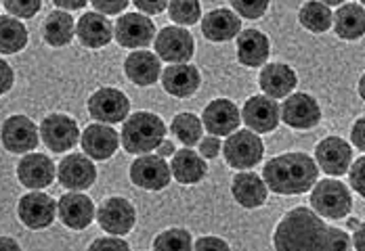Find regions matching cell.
<instances>
[{
    "instance_id": "1",
    "label": "cell",
    "mask_w": 365,
    "mask_h": 251,
    "mask_svg": "<svg viewBox=\"0 0 365 251\" xmlns=\"http://www.w3.org/2000/svg\"><path fill=\"white\" fill-rule=\"evenodd\" d=\"M351 237L329 226L328 222L309 208H294L284 215L273 233V247L279 251H346Z\"/></svg>"
},
{
    "instance_id": "2",
    "label": "cell",
    "mask_w": 365,
    "mask_h": 251,
    "mask_svg": "<svg viewBox=\"0 0 365 251\" xmlns=\"http://www.w3.org/2000/svg\"><path fill=\"white\" fill-rule=\"evenodd\" d=\"M319 166L307 153H282L271 157L262 168V178L269 191L275 195H302L313 188L317 182Z\"/></svg>"
},
{
    "instance_id": "3",
    "label": "cell",
    "mask_w": 365,
    "mask_h": 251,
    "mask_svg": "<svg viewBox=\"0 0 365 251\" xmlns=\"http://www.w3.org/2000/svg\"><path fill=\"white\" fill-rule=\"evenodd\" d=\"M166 137V124L160 115L151 111H137L124 119L120 143L126 153L143 155L158 149Z\"/></svg>"
},
{
    "instance_id": "4",
    "label": "cell",
    "mask_w": 365,
    "mask_h": 251,
    "mask_svg": "<svg viewBox=\"0 0 365 251\" xmlns=\"http://www.w3.org/2000/svg\"><path fill=\"white\" fill-rule=\"evenodd\" d=\"M311 208L326 220H342L353 210L349 186L338 178L317 180L311 188Z\"/></svg>"
},
{
    "instance_id": "5",
    "label": "cell",
    "mask_w": 365,
    "mask_h": 251,
    "mask_svg": "<svg viewBox=\"0 0 365 251\" xmlns=\"http://www.w3.org/2000/svg\"><path fill=\"white\" fill-rule=\"evenodd\" d=\"M222 155L233 170H252L264 155V144L255 130H235L222 143Z\"/></svg>"
},
{
    "instance_id": "6",
    "label": "cell",
    "mask_w": 365,
    "mask_h": 251,
    "mask_svg": "<svg viewBox=\"0 0 365 251\" xmlns=\"http://www.w3.org/2000/svg\"><path fill=\"white\" fill-rule=\"evenodd\" d=\"M173 180L170 166L158 153H143L130 164V182L143 191H164Z\"/></svg>"
},
{
    "instance_id": "7",
    "label": "cell",
    "mask_w": 365,
    "mask_h": 251,
    "mask_svg": "<svg viewBox=\"0 0 365 251\" xmlns=\"http://www.w3.org/2000/svg\"><path fill=\"white\" fill-rule=\"evenodd\" d=\"M155 55L168 63H189L195 53V42L187 28L182 26H166L153 38Z\"/></svg>"
},
{
    "instance_id": "8",
    "label": "cell",
    "mask_w": 365,
    "mask_h": 251,
    "mask_svg": "<svg viewBox=\"0 0 365 251\" xmlns=\"http://www.w3.org/2000/svg\"><path fill=\"white\" fill-rule=\"evenodd\" d=\"M40 139L53 153H66L80 144V128L70 115L51 113L40 124Z\"/></svg>"
},
{
    "instance_id": "9",
    "label": "cell",
    "mask_w": 365,
    "mask_h": 251,
    "mask_svg": "<svg viewBox=\"0 0 365 251\" xmlns=\"http://www.w3.org/2000/svg\"><path fill=\"white\" fill-rule=\"evenodd\" d=\"M0 141L9 153H30L40 144V128L28 115H11L0 128Z\"/></svg>"
},
{
    "instance_id": "10",
    "label": "cell",
    "mask_w": 365,
    "mask_h": 251,
    "mask_svg": "<svg viewBox=\"0 0 365 251\" xmlns=\"http://www.w3.org/2000/svg\"><path fill=\"white\" fill-rule=\"evenodd\" d=\"M155 23L149 19L145 13H124L113 28V36L115 42L122 48H145L149 42H153L155 38Z\"/></svg>"
},
{
    "instance_id": "11",
    "label": "cell",
    "mask_w": 365,
    "mask_h": 251,
    "mask_svg": "<svg viewBox=\"0 0 365 251\" xmlns=\"http://www.w3.org/2000/svg\"><path fill=\"white\" fill-rule=\"evenodd\" d=\"M88 113L95 122L101 124H120L130 113V101L128 97L118 88H99L88 99Z\"/></svg>"
},
{
    "instance_id": "12",
    "label": "cell",
    "mask_w": 365,
    "mask_h": 251,
    "mask_svg": "<svg viewBox=\"0 0 365 251\" xmlns=\"http://www.w3.org/2000/svg\"><path fill=\"white\" fill-rule=\"evenodd\" d=\"M242 119L256 134H269L282 122V107L275 103V99L267 95H256L244 103Z\"/></svg>"
},
{
    "instance_id": "13",
    "label": "cell",
    "mask_w": 365,
    "mask_h": 251,
    "mask_svg": "<svg viewBox=\"0 0 365 251\" xmlns=\"http://www.w3.org/2000/svg\"><path fill=\"white\" fill-rule=\"evenodd\" d=\"M315 161L328 176H344L353 161V146L340 137H326L315 146Z\"/></svg>"
},
{
    "instance_id": "14",
    "label": "cell",
    "mask_w": 365,
    "mask_h": 251,
    "mask_svg": "<svg viewBox=\"0 0 365 251\" xmlns=\"http://www.w3.org/2000/svg\"><path fill=\"white\" fill-rule=\"evenodd\" d=\"M282 119L292 130H311L322 122V109L311 95L292 92L282 105Z\"/></svg>"
},
{
    "instance_id": "15",
    "label": "cell",
    "mask_w": 365,
    "mask_h": 251,
    "mask_svg": "<svg viewBox=\"0 0 365 251\" xmlns=\"http://www.w3.org/2000/svg\"><path fill=\"white\" fill-rule=\"evenodd\" d=\"M99 226L110 235H128L137 224V212L133 203L124 197H110L97 212Z\"/></svg>"
},
{
    "instance_id": "16",
    "label": "cell",
    "mask_w": 365,
    "mask_h": 251,
    "mask_svg": "<svg viewBox=\"0 0 365 251\" xmlns=\"http://www.w3.org/2000/svg\"><path fill=\"white\" fill-rule=\"evenodd\" d=\"M57 178L68 191H86L97 180V168L86 153H72L61 159L57 168Z\"/></svg>"
},
{
    "instance_id": "17",
    "label": "cell",
    "mask_w": 365,
    "mask_h": 251,
    "mask_svg": "<svg viewBox=\"0 0 365 251\" xmlns=\"http://www.w3.org/2000/svg\"><path fill=\"white\" fill-rule=\"evenodd\" d=\"M17 214L28 228L42 230L53 224V220L57 215V203L46 193H28L19 199Z\"/></svg>"
},
{
    "instance_id": "18",
    "label": "cell",
    "mask_w": 365,
    "mask_h": 251,
    "mask_svg": "<svg viewBox=\"0 0 365 251\" xmlns=\"http://www.w3.org/2000/svg\"><path fill=\"white\" fill-rule=\"evenodd\" d=\"M204 128L215 137H229L242 124V111L229 99H215L210 101L202 113Z\"/></svg>"
},
{
    "instance_id": "19",
    "label": "cell",
    "mask_w": 365,
    "mask_h": 251,
    "mask_svg": "<svg viewBox=\"0 0 365 251\" xmlns=\"http://www.w3.org/2000/svg\"><path fill=\"white\" fill-rule=\"evenodd\" d=\"M80 144H82V151L95 159V161H108L115 155L118 146H120V137L118 132L106 126L101 122L93 124V126H86L84 132L80 134Z\"/></svg>"
},
{
    "instance_id": "20",
    "label": "cell",
    "mask_w": 365,
    "mask_h": 251,
    "mask_svg": "<svg viewBox=\"0 0 365 251\" xmlns=\"http://www.w3.org/2000/svg\"><path fill=\"white\" fill-rule=\"evenodd\" d=\"M55 176H57V170H55L53 159H48L42 153L30 151L17 164V178L30 191H40V188L51 186L55 182Z\"/></svg>"
},
{
    "instance_id": "21",
    "label": "cell",
    "mask_w": 365,
    "mask_h": 251,
    "mask_svg": "<svg viewBox=\"0 0 365 251\" xmlns=\"http://www.w3.org/2000/svg\"><path fill=\"white\" fill-rule=\"evenodd\" d=\"M164 90L175 99H189L197 92L202 84L200 70L191 63H173L160 75Z\"/></svg>"
},
{
    "instance_id": "22",
    "label": "cell",
    "mask_w": 365,
    "mask_h": 251,
    "mask_svg": "<svg viewBox=\"0 0 365 251\" xmlns=\"http://www.w3.org/2000/svg\"><path fill=\"white\" fill-rule=\"evenodd\" d=\"M76 36L86 48H93V50L106 48L113 40V23L108 19V15L99 13V11L84 13L78 19Z\"/></svg>"
},
{
    "instance_id": "23",
    "label": "cell",
    "mask_w": 365,
    "mask_h": 251,
    "mask_svg": "<svg viewBox=\"0 0 365 251\" xmlns=\"http://www.w3.org/2000/svg\"><path fill=\"white\" fill-rule=\"evenodd\" d=\"M57 214L61 222L72 230H84L95 220V203L84 193H66L57 203Z\"/></svg>"
},
{
    "instance_id": "24",
    "label": "cell",
    "mask_w": 365,
    "mask_h": 251,
    "mask_svg": "<svg viewBox=\"0 0 365 251\" xmlns=\"http://www.w3.org/2000/svg\"><path fill=\"white\" fill-rule=\"evenodd\" d=\"M231 195H233L235 203L242 205L244 210H258L260 205L267 203L269 186H267V182H264L262 176H258L255 172L242 170L240 174L233 176Z\"/></svg>"
},
{
    "instance_id": "25",
    "label": "cell",
    "mask_w": 365,
    "mask_h": 251,
    "mask_svg": "<svg viewBox=\"0 0 365 251\" xmlns=\"http://www.w3.org/2000/svg\"><path fill=\"white\" fill-rule=\"evenodd\" d=\"M298 84V75L286 63H264L258 73L260 90L271 99H286Z\"/></svg>"
},
{
    "instance_id": "26",
    "label": "cell",
    "mask_w": 365,
    "mask_h": 251,
    "mask_svg": "<svg viewBox=\"0 0 365 251\" xmlns=\"http://www.w3.org/2000/svg\"><path fill=\"white\" fill-rule=\"evenodd\" d=\"M124 73L135 86H153L162 75V59L149 50H133L124 61Z\"/></svg>"
},
{
    "instance_id": "27",
    "label": "cell",
    "mask_w": 365,
    "mask_h": 251,
    "mask_svg": "<svg viewBox=\"0 0 365 251\" xmlns=\"http://www.w3.org/2000/svg\"><path fill=\"white\" fill-rule=\"evenodd\" d=\"M242 32V17L231 9H215L202 19V34L210 42H231Z\"/></svg>"
},
{
    "instance_id": "28",
    "label": "cell",
    "mask_w": 365,
    "mask_h": 251,
    "mask_svg": "<svg viewBox=\"0 0 365 251\" xmlns=\"http://www.w3.org/2000/svg\"><path fill=\"white\" fill-rule=\"evenodd\" d=\"M237 61L244 68H262L271 53V42L260 30H242L237 34Z\"/></svg>"
},
{
    "instance_id": "29",
    "label": "cell",
    "mask_w": 365,
    "mask_h": 251,
    "mask_svg": "<svg viewBox=\"0 0 365 251\" xmlns=\"http://www.w3.org/2000/svg\"><path fill=\"white\" fill-rule=\"evenodd\" d=\"M170 172L179 184H197L208 174V161L191 146H185L181 151H175L170 161Z\"/></svg>"
},
{
    "instance_id": "30",
    "label": "cell",
    "mask_w": 365,
    "mask_h": 251,
    "mask_svg": "<svg viewBox=\"0 0 365 251\" xmlns=\"http://www.w3.org/2000/svg\"><path fill=\"white\" fill-rule=\"evenodd\" d=\"M334 32L336 36L349 42H355L365 36V9L359 2H344L334 15Z\"/></svg>"
},
{
    "instance_id": "31",
    "label": "cell",
    "mask_w": 365,
    "mask_h": 251,
    "mask_svg": "<svg viewBox=\"0 0 365 251\" xmlns=\"http://www.w3.org/2000/svg\"><path fill=\"white\" fill-rule=\"evenodd\" d=\"M76 34V23H73L72 15L63 9L48 13V17L42 23V38L48 46H68L72 42Z\"/></svg>"
},
{
    "instance_id": "32",
    "label": "cell",
    "mask_w": 365,
    "mask_h": 251,
    "mask_svg": "<svg viewBox=\"0 0 365 251\" xmlns=\"http://www.w3.org/2000/svg\"><path fill=\"white\" fill-rule=\"evenodd\" d=\"M298 21L311 34H326L334 23V13L322 0H309L298 11Z\"/></svg>"
},
{
    "instance_id": "33",
    "label": "cell",
    "mask_w": 365,
    "mask_h": 251,
    "mask_svg": "<svg viewBox=\"0 0 365 251\" xmlns=\"http://www.w3.org/2000/svg\"><path fill=\"white\" fill-rule=\"evenodd\" d=\"M28 46V30L13 15H0V55H15Z\"/></svg>"
},
{
    "instance_id": "34",
    "label": "cell",
    "mask_w": 365,
    "mask_h": 251,
    "mask_svg": "<svg viewBox=\"0 0 365 251\" xmlns=\"http://www.w3.org/2000/svg\"><path fill=\"white\" fill-rule=\"evenodd\" d=\"M170 132L173 137L182 143L185 146H193L202 141V134H204V124L200 122L197 115L185 111V113H177L170 122Z\"/></svg>"
},
{
    "instance_id": "35",
    "label": "cell",
    "mask_w": 365,
    "mask_h": 251,
    "mask_svg": "<svg viewBox=\"0 0 365 251\" xmlns=\"http://www.w3.org/2000/svg\"><path fill=\"white\" fill-rule=\"evenodd\" d=\"M153 250L155 251H189L193 250V239L189 235V230L185 228H168L164 233H160L153 239Z\"/></svg>"
},
{
    "instance_id": "36",
    "label": "cell",
    "mask_w": 365,
    "mask_h": 251,
    "mask_svg": "<svg viewBox=\"0 0 365 251\" xmlns=\"http://www.w3.org/2000/svg\"><path fill=\"white\" fill-rule=\"evenodd\" d=\"M168 15L179 26H195L202 15L200 0H168Z\"/></svg>"
},
{
    "instance_id": "37",
    "label": "cell",
    "mask_w": 365,
    "mask_h": 251,
    "mask_svg": "<svg viewBox=\"0 0 365 251\" xmlns=\"http://www.w3.org/2000/svg\"><path fill=\"white\" fill-rule=\"evenodd\" d=\"M229 4L244 19H260L267 13L271 0H229Z\"/></svg>"
},
{
    "instance_id": "38",
    "label": "cell",
    "mask_w": 365,
    "mask_h": 251,
    "mask_svg": "<svg viewBox=\"0 0 365 251\" xmlns=\"http://www.w3.org/2000/svg\"><path fill=\"white\" fill-rule=\"evenodd\" d=\"M2 4L9 11V15L17 19H32L40 11L42 0H2Z\"/></svg>"
},
{
    "instance_id": "39",
    "label": "cell",
    "mask_w": 365,
    "mask_h": 251,
    "mask_svg": "<svg viewBox=\"0 0 365 251\" xmlns=\"http://www.w3.org/2000/svg\"><path fill=\"white\" fill-rule=\"evenodd\" d=\"M349 180H351V188L365 199V155L351 164Z\"/></svg>"
},
{
    "instance_id": "40",
    "label": "cell",
    "mask_w": 365,
    "mask_h": 251,
    "mask_svg": "<svg viewBox=\"0 0 365 251\" xmlns=\"http://www.w3.org/2000/svg\"><path fill=\"white\" fill-rule=\"evenodd\" d=\"M91 251H99V250H111V251H128V243L122 241L118 235H111V237H101V239H95L91 245H88Z\"/></svg>"
},
{
    "instance_id": "41",
    "label": "cell",
    "mask_w": 365,
    "mask_h": 251,
    "mask_svg": "<svg viewBox=\"0 0 365 251\" xmlns=\"http://www.w3.org/2000/svg\"><path fill=\"white\" fill-rule=\"evenodd\" d=\"M128 2L130 0H91V4L99 13H103V15H120V13H124Z\"/></svg>"
},
{
    "instance_id": "42",
    "label": "cell",
    "mask_w": 365,
    "mask_h": 251,
    "mask_svg": "<svg viewBox=\"0 0 365 251\" xmlns=\"http://www.w3.org/2000/svg\"><path fill=\"white\" fill-rule=\"evenodd\" d=\"M197 144H200V155L206 157V159H215L220 151H222V143L219 141V137H215V134L202 139Z\"/></svg>"
},
{
    "instance_id": "43",
    "label": "cell",
    "mask_w": 365,
    "mask_h": 251,
    "mask_svg": "<svg viewBox=\"0 0 365 251\" xmlns=\"http://www.w3.org/2000/svg\"><path fill=\"white\" fill-rule=\"evenodd\" d=\"M193 250L206 251V250H217V251H229V243L220 237H200L195 243H193Z\"/></svg>"
},
{
    "instance_id": "44",
    "label": "cell",
    "mask_w": 365,
    "mask_h": 251,
    "mask_svg": "<svg viewBox=\"0 0 365 251\" xmlns=\"http://www.w3.org/2000/svg\"><path fill=\"white\" fill-rule=\"evenodd\" d=\"M133 2L141 13H145L149 17L164 13V9L168 6V0H133Z\"/></svg>"
},
{
    "instance_id": "45",
    "label": "cell",
    "mask_w": 365,
    "mask_h": 251,
    "mask_svg": "<svg viewBox=\"0 0 365 251\" xmlns=\"http://www.w3.org/2000/svg\"><path fill=\"white\" fill-rule=\"evenodd\" d=\"M13 84H15V72H13V68L4 59H0V97L6 95L13 88Z\"/></svg>"
},
{
    "instance_id": "46",
    "label": "cell",
    "mask_w": 365,
    "mask_h": 251,
    "mask_svg": "<svg viewBox=\"0 0 365 251\" xmlns=\"http://www.w3.org/2000/svg\"><path fill=\"white\" fill-rule=\"evenodd\" d=\"M351 143L355 144L359 151L365 153V115L359 117L355 124H353V130H351Z\"/></svg>"
},
{
    "instance_id": "47",
    "label": "cell",
    "mask_w": 365,
    "mask_h": 251,
    "mask_svg": "<svg viewBox=\"0 0 365 251\" xmlns=\"http://www.w3.org/2000/svg\"><path fill=\"white\" fill-rule=\"evenodd\" d=\"M55 6L63 9V11H78V9H84L88 0H53Z\"/></svg>"
},
{
    "instance_id": "48",
    "label": "cell",
    "mask_w": 365,
    "mask_h": 251,
    "mask_svg": "<svg viewBox=\"0 0 365 251\" xmlns=\"http://www.w3.org/2000/svg\"><path fill=\"white\" fill-rule=\"evenodd\" d=\"M351 241H353V247H355V250L365 251V222L355 228V235H353Z\"/></svg>"
},
{
    "instance_id": "49",
    "label": "cell",
    "mask_w": 365,
    "mask_h": 251,
    "mask_svg": "<svg viewBox=\"0 0 365 251\" xmlns=\"http://www.w3.org/2000/svg\"><path fill=\"white\" fill-rule=\"evenodd\" d=\"M175 151H177V149H175V143H173V141H166V139L158 144V149H155V153H158L160 157H164V159L173 157V155H175Z\"/></svg>"
},
{
    "instance_id": "50",
    "label": "cell",
    "mask_w": 365,
    "mask_h": 251,
    "mask_svg": "<svg viewBox=\"0 0 365 251\" xmlns=\"http://www.w3.org/2000/svg\"><path fill=\"white\" fill-rule=\"evenodd\" d=\"M0 250L17 251L19 250V243L15 239H9V237H0Z\"/></svg>"
},
{
    "instance_id": "51",
    "label": "cell",
    "mask_w": 365,
    "mask_h": 251,
    "mask_svg": "<svg viewBox=\"0 0 365 251\" xmlns=\"http://www.w3.org/2000/svg\"><path fill=\"white\" fill-rule=\"evenodd\" d=\"M357 90H359V97L361 101H365V73L359 78V84H357Z\"/></svg>"
},
{
    "instance_id": "52",
    "label": "cell",
    "mask_w": 365,
    "mask_h": 251,
    "mask_svg": "<svg viewBox=\"0 0 365 251\" xmlns=\"http://www.w3.org/2000/svg\"><path fill=\"white\" fill-rule=\"evenodd\" d=\"M324 4H328V6H338V4H344V2H349V0H322Z\"/></svg>"
},
{
    "instance_id": "53",
    "label": "cell",
    "mask_w": 365,
    "mask_h": 251,
    "mask_svg": "<svg viewBox=\"0 0 365 251\" xmlns=\"http://www.w3.org/2000/svg\"><path fill=\"white\" fill-rule=\"evenodd\" d=\"M346 226H349V228H353V230H355V228H357V226H359V222H357V220H355V218H353V220H349V224H346Z\"/></svg>"
},
{
    "instance_id": "54",
    "label": "cell",
    "mask_w": 365,
    "mask_h": 251,
    "mask_svg": "<svg viewBox=\"0 0 365 251\" xmlns=\"http://www.w3.org/2000/svg\"><path fill=\"white\" fill-rule=\"evenodd\" d=\"M359 4H364V6H365V0H359Z\"/></svg>"
},
{
    "instance_id": "55",
    "label": "cell",
    "mask_w": 365,
    "mask_h": 251,
    "mask_svg": "<svg viewBox=\"0 0 365 251\" xmlns=\"http://www.w3.org/2000/svg\"><path fill=\"white\" fill-rule=\"evenodd\" d=\"M0 4H2V0H0Z\"/></svg>"
}]
</instances>
